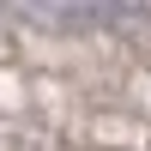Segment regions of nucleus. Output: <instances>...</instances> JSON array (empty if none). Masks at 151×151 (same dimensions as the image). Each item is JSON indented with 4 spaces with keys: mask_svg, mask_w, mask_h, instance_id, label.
I'll use <instances>...</instances> for the list:
<instances>
[{
    "mask_svg": "<svg viewBox=\"0 0 151 151\" xmlns=\"http://www.w3.org/2000/svg\"><path fill=\"white\" fill-rule=\"evenodd\" d=\"M48 24H121L133 0H30Z\"/></svg>",
    "mask_w": 151,
    "mask_h": 151,
    "instance_id": "1",
    "label": "nucleus"
}]
</instances>
